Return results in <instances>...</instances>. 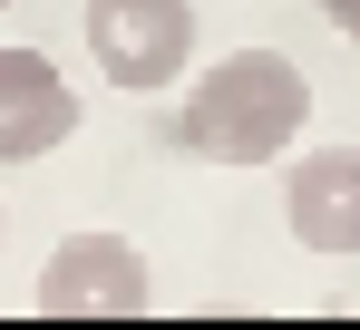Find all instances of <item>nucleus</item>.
Returning a JSON list of instances; mask_svg holds the SVG:
<instances>
[{
  "label": "nucleus",
  "mask_w": 360,
  "mask_h": 330,
  "mask_svg": "<svg viewBox=\"0 0 360 330\" xmlns=\"http://www.w3.org/2000/svg\"><path fill=\"white\" fill-rule=\"evenodd\" d=\"M0 10H10V0H0Z\"/></svg>",
  "instance_id": "8"
},
{
  "label": "nucleus",
  "mask_w": 360,
  "mask_h": 330,
  "mask_svg": "<svg viewBox=\"0 0 360 330\" xmlns=\"http://www.w3.org/2000/svg\"><path fill=\"white\" fill-rule=\"evenodd\" d=\"M302 126H311V78L283 49H234L185 88V107L166 117V146L205 165H273Z\"/></svg>",
  "instance_id": "1"
},
{
  "label": "nucleus",
  "mask_w": 360,
  "mask_h": 330,
  "mask_svg": "<svg viewBox=\"0 0 360 330\" xmlns=\"http://www.w3.org/2000/svg\"><path fill=\"white\" fill-rule=\"evenodd\" d=\"M78 136V88L39 49H0V165H39Z\"/></svg>",
  "instance_id": "5"
},
{
  "label": "nucleus",
  "mask_w": 360,
  "mask_h": 330,
  "mask_svg": "<svg viewBox=\"0 0 360 330\" xmlns=\"http://www.w3.org/2000/svg\"><path fill=\"white\" fill-rule=\"evenodd\" d=\"M0 233H10V214H0Z\"/></svg>",
  "instance_id": "7"
},
{
  "label": "nucleus",
  "mask_w": 360,
  "mask_h": 330,
  "mask_svg": "<svg viewBox=\"0 0 360 330\" xmlns=\"http://www.w3.org/2000/svg\"><path fill=\"white\" fill-rule=\"evenodd\" d=\"M39 321H136L156 301V272L127 233H68L59 253L39 263Z\"/></svg>",
  "instance_id": "2"
},
{
  "label": "nucleus",
  "mask_w": 360,
  "mask_h": 330,
  "mask_svg": "<svg viewBox=\"0 0 360 330\" xmlns=\"http://www.w3.org/2000/svg\"><path fill=\"white\" fill-rule=\"evenodd\" d=\"M321 10H331V29H341V39H360V0H321Z\"/></svg>",
  "instance_id": "6"
},
{
  "label": "nucleus",
  "mask_w": 360,
  "mask_h": 330,
  "mask_svg": "<svg viewBox=\"0 0 360 330\" xmlns=\"http://www.w3.org/2000/svg\"><path fill=\"white\" fill-rule=\"evenodd\" d=\"M283 214H292V243H302V253L351 263V253H360V146H311V156H292Z\"/></svg>",
  "instance_id": "4"
},
{
  "label": "nucleus",
  "mask_w": 360,
  "mask_h": 330,
  "mask_svg": "<svg viewBox=\"0 0 360 330\" xmlns=\"http://www.w3.org/2000/svg\"><path fill=\"white\" fill-rule=\"evenodd\" d=\"M88 58L117 78V88H176L185 58H195V0H88Z\"/></svg>",
  "instance_id": "3"
}]
</instances>
